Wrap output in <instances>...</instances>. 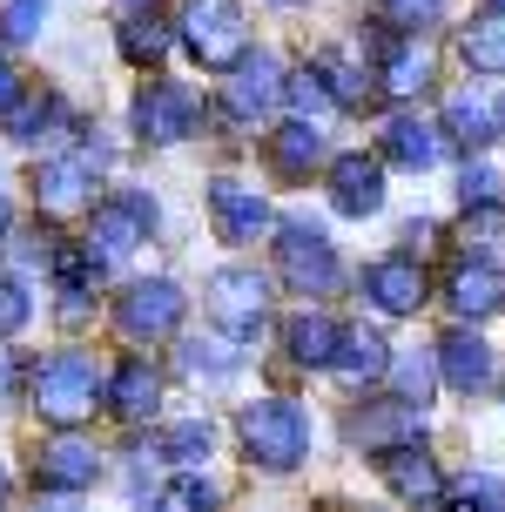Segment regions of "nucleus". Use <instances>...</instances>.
I'll list each match as a JSON object with an SVG mask.
<instances>
[{"label": "nucleus", "mask_w": 505, "mask_h": 512, "mask_svg": "<svg viewBox=\"0 0 505 512\" xmlns=\"http://www.w3.org/2000/svg\"><path fill=\"white\" fill-rule=\"evenodd\" d=\"M378 7L398 27H425V21H438V14H445V0H378Z\"/></svg>", "instance_id": "obj_40"}, {"label": "nucleus", "mask_w": 505, "mask_h": 512, "mask_svg": "<svg viewBox=\"0 0 505 512\" xmlns=\"http://www.w3.org/2000/svg\"><path fill=\"white\" fill-rule=\"evenodd\" d=\"M263 310H270V283L256 270H216L209 277V317L223 324L236 344H250L263 331Z\"/></svg>", "instance_id": "obj_7"}, {"label": "nucleus", "mask_w": 505, "mask_h": 512, "mask_svg": "<svg viewBox=\"0 0 505 512\" xmlns=\"http://www.w3.org/2000/svg\"><path fill=\"white\" fill-rule=\"evenodd\" d=\"M283 95H290V102H297V115H337V95H330L324 88V75H317V68H303V75H290L283 81Z\"/></svg>", "instance_id": "obj_32"}, {"label": "nucleus", "mask_w": 505, "mask_h": 512, "mask_svg": "<svg viewBox=\"0 0 505 512\" xmlns=\"http://www.w3.org/2000/svg\"><path fill=\"white\" fill-rule=\"evenodd\" d=\"M176 324H182V290L169 277L128 283L122 297H115V331L128 344H162V337H176Z\"/></svg>", "instance_id": "obj_5"}, {"label": "nucleus", "mask_w": 505, "mask_h": 512, "mask_svg": "<svg viewBox=\"0 0 505 512\" xmlns=\"http://www.w3.org/2000/svg\"><path fill=\"white\" fill-rule=\"evenodd\" d=\"M445 135H452V142H465V149H485V142L499 135V115H492V108L465 88V95H452V102H445Z\"/></svg>", "instance_id": "obj_24"}, {"label": "nucleus", "mask_w": 505, "mask_h": 512, "mask_svg": "<svg viewBox=\"0 0 505 512\" xmlns=\"http://www.w3.org/2000/svg\"><path fill=\"white\" fill-rule=\"evenodd\" d=\"M27 310H34V304H27V290H21L14 277H0V337H14V331H21V324H27Z\"/></svg>", "instance_id": "obj_37"}, {"label": "nucleus", "mask_w": 505, "mask_h": 512, "mask_svg": "<svg viewBox=\"0 0 505 512\" xmlns=\"http://www.w3.org/2000/svg\"><path fill=\"white\" fill-rule=\"evenodd\" d=\"M378 81L391 88V95H418L431 81V61L418 41H404V34H384L378 41Z\"/></svg>", "instance_id": "obj_20"}, {"label": "nucleus", "mask_w": 505, "mask_h": 512, "mask_svg": "<svg viewBox=\"0 0 505 512\" xmlns=\"http://www.w3.org/2000/svg\"><path fill=\"white\" fill-rule=\"evenodd\" d=\"M445 155V135L418 115H398V122L384 128V162H398V169H431Z\"/></svg>", "instance_id": "obj_19"}, {"label": "nucleus", "mask_w": 505, "mask_h": 512, "mask_svg": "<svg viewBox=\"0 0 505 512\" xmlns=\"http://www.w3.org/2000/svg\"><path fill=\"white\" fill-rule=\"evenodd\" d=\"M41 21H48V0H7V41H14V48L34 41Z\"/></svg>", "instance_id": "obj_35"}, {"label": "nucleus", "mask_w": 505, "mask_h": 512, "mask_svg": "<svg viewBox=\"0 0 505 512\" xmlns=\"http://www.w3.org/2000/svg\"><path fill=\"white\" fill-rule=\"evenodd\" d=\"M277 263H283V277H290V290H303V297L337 290V250L310 223H283L277 230Z\"/></svg>", "instance_id": "obj_8"}, {"label": "nucleus", "mask_w": 505, "mask_h": 512, "mask_svg": "<svg viewBox=\"0 0 505 512\" xmlns=\"http://www.w3.org/2000/svg\"><path fill=\"white\" fill-rule=\"evenodd\" d=\"M162 223V209H155V196H142V189H122L115 203L95 209V230H88V250L101 256V263H122L135 243H149V230Z\"/></svg>", "instance_id": "obj_6"}, {"label": "nucleus", "mask_w": 505, "mask_h": 512, "mask_svg": "<svg viewBox=\"0 0 505 512\" xmlns=\"http://www.w3.org/2000/svg\"><path fill=\"white\" fill-rule=\"evenodd\" d=\"M364 297L384 310V317H411V310L425 304V270H418V256H384L364 270Z\"/></svg>", "instance_id": "obj_13"}, {"label": "nucleus", "mask_w": 505, "mask_h": 512, "mask_svg": "<svg viewBox=\"0 0 505 512\" xmlns=\"http://www.w3.org/2000/svg\"><path fill=\"white\" fill-rule=\"evenodd\" d=\"M182 48L196 54L209 75H229V68L250 54L243 7H236V0H189V7H182Z\"/></svg>", "instance_id": "obj_3"}, {"label": "nucleus", "mask_w": 505, "mask_h": 512, "mask_svg": "<svg viewBox=\"0 0 505 512\" xmlns=\"http://www.w3.org/2000/svg\"><path fill=\"white\" fill-rule=\"evenodd\" d=\"M452 499H458V506H505V486H499V479H485V472H472V479H458V486H452Z\"/></svg>", "instance_id": "obj_38"}, {"label": "nucleus", "mask_w": 505, "mask_h": 512, "mask_svg": "<svg viewBox=\"0 0 505 512\" xmlns=\"http://www.w3.org/2000/svg\"><path fill=\"white\" fill-rule=\"evenodd\" d=\"M95 472H101L95 445H81L75 432H61V438L48 445V452L34 459V486H41V492H61V499H68V492L95 486Z\"/></svg>", "instance_id": "obj_14"}, {"label": "nucleus", "mask_w": 505, "mask_h": 512, "mask_svg": "<svg viewBox=\"0 0 505 512\" xmlns=\"http://www.w3.org/2000/svg\"><path fill=\"white\" fill-rule=\"evenodd\" d=\"M330 209L337 216H378L384 209V169L371 155H337L330 162Z\"/></svg>", "instance_id": "obj_12"}, {"label": "nucleus", "mask_w": 505, "mask_h": 512, "mask_svg": "<svg viewBox=\"0 0 505 512\" xmlns=\"http://www.w3.org/2000/svg\"><path fill=\"white\" fill-rule=\"evenodd\" d=\"M270 162H277V176H310V169H324V135L310 128V115H303V122H283L277 135H270Z\"/></svg>", "instance_id": "obj_21"}, {"label": "nucleus", "mask_w": 505, "mask_h": 512, "mask_svg": "<svg viewBox=\"0 0 505 512\" xmlns=\"http://www.w3.org/2000/svg\"><path fill=\"white\" fill-rule=\"evenodd\" d=\"M122 14H155V0H115Z\"/></svg>", "instance_id": "obj_43"}, {"label": "nucleus", "mask_w": 505, "mask_h": 512, "mask_svg": "<svg viewBox=\"0 0 505 512\" xmlns=\"http://www.w3.org/2000/svg\"><path fill=\"white\" fill-rule=\"evenodd\" d=\"M283 344H290V358H297V364H337L344 324H330L324 310H310V317H290V331H283Z\"/></svg>", "instance_id": "obj_22"}, {"label": "nucleus", "mask_w": 505, "mask_h": 512, "mask_svg": "<svg viewBox=\"0 0 505 512\" xmlns=\"http://www.w3.org/2000/svg\"><path fill=\"white\" fill-rule=\"evenodd\" d=\"M485 7H505V0H485Z\"/></svg>", "instance_id": "obj_46"}, {"label": "nucleus", "mask_w": 505, "mask_h": 512, "mask_svg": "<svg viewBox=\"0 0 505 512\" xmlns=\"http://www.w3.org/2000/svg\"><path fill=\"white\" fill-rule=\"evenodd\" d=\"M0 499H7V472H0Z\"/></svg>", "instance_id": "obj_45"}, {"label": "nucleus", "mask_w": 505, "mask_h": 512, "mask_svg": "<svg viewBox=\"0 0 505 512\" xmlns=\"http://www.w3.org/2000/svg\"><path fill=\"white\" fill-rule=\"evenodd\" d=\"M7 223H14V209H7V196H0V236H7Z\"/></svg>", "instance_id": "obj_44"}, {"label": "nucleus", "mask_w": 505, "mask_h": 512, "mask_svg": "<svg viewBox=\"0 0 505 512\" xmlns=\"http://www.w3.org/2000/svg\"><path fill=\"white\" fill-rule=\"evenodd\" d=\"M21 102V81H14V68H7V54H0V115Z\"/></svg>", "instance_id": "obj_42"}, {"label": "nucleus", "mask_w": 505, "mask_h": 512, "mask_svg": "<svg viewBox=\"0 0 505 512\" xmlns=\"http://www.w3.org/2000/svg\"><path fill=\"white\" fill-rule=\"evenodd\" d=\"M229 75H236L229 81V122H250V115H263V108L283 95V75H277L270 54H243Z\"/></svg>", "instance_id": "obj_15"}, {"label": "nucleus", "mask_w": 505, "mask_h": 512, "mask_svg": "<svg viewBox=\"0 0 505 512\" xmlns=\"http://www.w3.org/2000/svg\"><path fill=\"white\" fill-rule=\"evenodd\" d=\"M209 445H216L209 418H182V425H169V432H162V459H176V465H202V459H209Z\"/></svg>", "instance_id": "obj_29"}, {"label": "nucleus", "mask_w": 505, "mask_h": 512, "mask_svg": "<svg viewBox=\"0 0 505 512\" xmlns=\"http://www.w3.org/2000/svg\"><path fill=\"white\" fill-rule=\"evenodd\" d=\"M445 304H452L458 317H472V324H479L485 310H499V304H505V277L492 270V263H485V256H479V263H458L452 283H445Z\"/></svg>", "instance_id": "obj_17"}, {"label": "nucleus", "mask_w": 505, "mask_h": 512, "mask_svg": "<svg viewBox=\"0 0 505 512\" xmlns=\"http://www.w3.org/2000/svg\"><path fill=\"white\" fill-rule=\"evenodd\" d=\"M61 122V102L54 95H21V102L7 108V128H14V142H41V128Z\"/></svg>", "instance_id": "obj_30"}, {"label": "nucleus", "mask_w": 505, "mask_h": 512, "mask_svg": "<svg viewBox=\"0 0 505 512\" xmlns=\"http://www.w3.org/2000/svg\"><path fill=\"white\" fill-rule=\"evenodd\" d=\"M34 203L48 216H75V209L95 203V169H88V149L61 155V162H41L34 169Z\"/></svg>", "instance_id": "obj_10"}, {"label": "nucleus", "mask_w": 505, "mask_h": 512, "mask_svg": "<svg viewBox=\"0 0 505 512\" xmlns=\"http://www.w3.org/2000/svg\"><path fill=\"white\" fill-rule=\"evenodd\" d=\"M209 216H216V236H223V243H256V236L270 230L263 189H250V182H236V176L209 182Z\"/></svg>", "instance_id": "obj_9"}, {"label": "nucleus", "mask_w": 505, "mask_h": 512, "mask_svg": "<svg viewBox=\"0 0 505 512\" xmlns=\"http://www.w3.org/2000/svg\"><path fill=\"white\" fill-rule=\"evenodd\" d=\"M48 270H54V283H61V297H88L108 263H101L88 243H54V250H48Z\"/></svg>", "instance_id": "obj_23"}, {"label": "nucleus", "mask_w": 505, "mask_h": 512, "mask_svg": "<svg viewBox=\"0 0 505 512\" xmlns=\"http://www.w3.org/2000/svg\"><path fill=\"white\" fill-rule=\"evenodd\" d=\"M310 68H317V75L330 81V95H337L344 108H357V102H364V75H357V61H351V54H317Z\"/></svg>", "instance_id": "obj_31"}, {"label": "nucleus", "mask_w": 505, "mask_h": 512, "mask_svg": "<svg viewBox=\"0 0 505 512\" xmlns=\"http://www.w3.org/2000/svg\"><path fill=\"white\" fill-rule=\"evenodd\" d=\"M202 95L196 88H182V81H149L142 95H135V135L155 142V149H169V142H189L202 128Z\"/></svg>", "instance_id": "obj_4"}, {"label": "nucleus", "mask_w": 505, "mask_h": 512, "mask_svg": "<svg viewBox=\"0 0 505 512\" xmlns=\"http://www.w3.org/2000/svg\"><path fill=\"white\" fill-rule=\"evenodd\" d=\"M431 358H438V351H431ZM431 358H418V351L391 358V371H398V384H404V398H411V405H425V398H431Z\"/></svg>", "instance_id": "obj_34"}, {"label": "nucleus", "mask_w": 505, "mask_h": 512, "mask_svg": "<svg viewBox=\"0 0 505 512\" xmlns=\"http://www.w3.org/2000/svg\"><path fill=\"white\" fill-rule=\"evenodd\" d=\"M169 48H176V34L155 21V14H122V54L135 61V68H155Z\"/></svg>", "instance_id": "obj_28"}, {"label": "nucleus", "mask_w": 505, "mask_h": 512, "mask_svg": "<svg viewBox=\"0 0 505 512\" xmlns=\"http://www.w3.org/2000/svg\"><path fill=\"white\" fill-rule=\"evenodd\" d=\"M330 371H344L351 384L384 378V371H391V351H384V337H371V331H344V344H337V364H330Z\"/></svg>", "instance_id": "obj_26"}, {"label": "nucleus", "mask_w": 505, "mask_h": 512, "mask_svg": "<svg viewBox=\"0 0 505 512\" xmlns=\"http://www.w3.org/2000/svg\"><path fill=\"white\" fill-rule=\"evenodd\" d=\"M236 432H243V452H250L263 472H290V465H303V452H310V418H303V405H290V398H256V405H243Z\"/></svg>", "instance_id": "obj_2"}, {"label": "nucleus", "mask_w": 505, "mask_h": 512, "mask_svg": "<svg viewBox=\"0 0 505 512\" xmlns=\"http://www.w3.org/2000/svg\"><path fill=\"white\" fill-rule=\"evenodd\" d=\"M418 425H425V405L398 398V405H384V411H364L357 418V438L364 445H391V438H418Z\"/></svg>", "instance_id": "obj_27"}, {"label": "nucleus", "mask_w": 505, "mask_h": 512, "mask_svg": "<svg viewBox=\"0 0 505 512\" xmlns=\"http://www.w3.org/2000/svg\"><path fill=\"white\" fill-rule=\"evenodd\" d=\"M101 371L95 358H81V351H61V358H48L41 371H34V384H27V398H34V411L48 418V425H61V432H75L81 418H95L101 405Z\"/></svg>", "instance_id": "obj_1"}, {"label": "nucleus", "mask_w": 505, "mask_h": 512, "mask_svg": "<svg viewBox=\"0 0 505 512\" xmlns=\"http://www.w3.org/2000/svg\"><path fill=\"white\" fill-rule=\"evenodd\" d=\"M499 230H505L499 203H472V209H465V243H479V250H492V243H499Z\"/></svg>", "instance_id": "obj_36"}, {"label": "nucleus", "mask_w": 505, "mask_h": 512, "mask_svg": "<svg viewBox=\"0 0 505 512\" xmlns=\"http://www.w3.org/2000/svg\"><path fill=\"white\" fill-rule=\"evenodd\" d=\"M162 506H176V512H196V506H216V486H209V479H176V486L162 492Z\"/></svg>", "instance_id": "obj_39"}, {"label": "nucleus", "mask_w": 505, "mask_h": 512, "mask_svg": "<svg viewBox=\"0 0 505 512\" xmlns=\"http://www.w3.org/2000/svg\"><path fill=\"white\" fill-rule=\"evenodd\" d=\"M438 371H445V384H452V391H465V398H472V391H485V384H492V351H485L472 331H452L445 344H438Z\"/></svg>", "instance_id": "obj_18"}, {"label": "nucleus", "mask_w": 505, "mask_h": 512, "mask_svg": "<svg viewBox=\"0 0 505 512\" xmlns=\"http://www.w3.org/2000/svg\"><path fill=\"white\" fill-rule=\"evenodd\" d=\"M378 472L398 499H445V479L418 445H378Z\"/></svg>", "instance_id": "obj_16"}, {"label": "nucleus", "mask_w": 505, "mask_h": 512, "mask_svg": "<svg viewBox=\"0 0 505 512\" xmlns=\"http://www.w3.org/2000/svg\"><path fill=\"white\" fill-rule=\"evenodd\" d=\"M182 371H189V378H229V371H236V351H229V358H202V344H182Z\"/></svg>", "instance_id": "obj_41"}, {"label": "nucleus", "mask_w": 505, "mask_h": 512, "mask_svg": "<svg viewBox=\"0 0 505 512\" xmlns=\"http://www.w3.org/2000/svg\"><path fill=\"white\" fill-rule=\"evenodd\" d=\"M101 405L115 411L122 425L155 418V405H162V378L149 371V358H122V364H115V371H108V384H101Z\"/></svg>", "instance_id": "obj_11"}, {"label": "nucleus", "mask_w": 505, "mask_h": 512, "mask_svg": "<svg viewBox=\"0 0 505 512\" xmlns=\"http://www.w3.org/2000/svg\"><path fill=\"white\" fill-rule=\"evenodd\" d=\"M465 61L479 68V75H505V7H492V14H479V21L465 27Z\"/></svg>", "instance_id": "obj_25"}, {"label": "nucleus", "mask_w": 505, "mask_h": 512, "mask_svg": "<svg viewBox=\"0 0 505 512\" xmlns=\"http://www.w3.org/2000/svg\"><path fill=\"white\" fill-rule=\"evenodd\" d=\"M505 196V169L499 162H465V176H458V203H499Z\"/></svg>", "instance_id": "obj_33"}]
</instances>
